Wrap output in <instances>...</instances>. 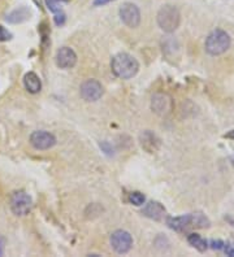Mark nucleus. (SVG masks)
Instances as JSON below:
<instances>
[{"label": "nucleus", "mask_w": 234, "mask_h": 257, "mask_svg": "<svg viewBox=\"0 0 234 257\" xmlns=\"http://www.w3.org/2000/svg\"><path fill=\"white\" fill-rule=\"evenodd\" d=\"M167 225L175 231H187L191 229H206L210 227L211 221L206 214L200 212L190 213L181 217H167Z\"/></svg>", "instance_id": "obj_1"}, {"label": "nucleus", "mask_w": 234, "mask_h": 257, "mask_svg": "<svg viewBox=\"0 0 234 257\" xmlns=\"http://www.w3.org/2000/svg\"><path fill=\"white\" fill-rule=\"evenodd\" d=\"M111 1H115V0H94V5L95 7H102V5H106V4L111 3Z\"/></svg>", "instance_id": "obj_24"}, {"label": "nucleus", "mask_w": 234, "mask_h": 257, "mask_svg": "<svg viewBox=\"0 0 234 257\" xmlns=\"http://www.w3.org/2000/svg\"><path fill=\"white\" fill-rule=\"evenodd\" d=\"M223 250H224V252L228 255V256L234 257V244L232 243L224 244V248H223Z\"/></svg>", "instance_id": "obj_22"}, {"label": "nucleus", "mask_w": 234, "mask_h": 257, "mask_svg": "<svg viewBox=\"0 0 234 257\" xmlns=\"http://www.w3.org/2000/svg\"><path fill=\"white\" fill-rule=\"evenodd\" d=\"M46 5L54 13L61 11V0H46Z\"/></svg>", "instance_id": "obj_18"}, {"label": "nucleus", "mask_w": 234, "mask_h": 257, "mask_svg": "<svg viewBox=\"0 0 234 257\" xmlns=\"http://www.w3.org/2000/svg\"><path fill=\"white\" fill-rule=\"evenodd\" d=\"M142 214L155 221H162L166 217L167 211L159 202H148L142 209Z\"/></svg>", "instance_id": "obj_13"}, {"label": "nucleus", "mask_w": 234, "mask_h": 257, "mask_svg": "<svg viewBox=\"0 0 234 257\" xmlns=\"http://www.w3.org/2000/svg\"><path fill=\"white\" fill-rule=\"evenodd\" d=\"M103 86L97 80H86L79 87V94L85 101L94 103L103 96Z\"/></svg>", "instance_id": "obj_8"}, {"label": "nucleus", "mask_w": 234, "mask_h": 257, "mask_svg": "<svg viewBox=\"0 0 234 257\" xmlns=\"http://www.w3.org/2000/svg\"><path fill=\"white\" fill-rule=\"evenodd\" d=\"M111 69L114 74L121 80H130L134 76H137L139 70V63L135 57L126 52L117 53L114 56L111 61Z\"/></svg>", "instance_id": "obj_2"}, {"label": "nucleus", "mask_w": 234, "mask_h": 257, "mask_svg": "<svg viewBox=\"0 0 234 257\" xmlns=\"http://www.w3.org/2000/svg\"><path fill=\"white\" fill-rule=\"evenodd\" d=\"M55 61L60 69H72L77 64V53L70 47H61L56 52Z\"/></svg>", "instance_id": "obj_11"}, {"label": "nucleus", "mask_w": 234, "mask_h": 257, "mask_svg": "<svg viewBox=\"0 0 234 257\" xmlns=\"http://www.w3.org/2000/svg\"><path fill=\"white\" fill-rule=\"evenodd\" d=\"M224 242H223V240H220V239H212L210 242V246H211V248H212V250H216V251H221L223 250V248H224Z\"/></svg>", "instance_id": "obj_21"}, {"label": "nucleus", "mask_w": 234, "mask_h": 257, "mask_svg": "<svg viewBox=\"0 0 234 257\" xmlns=\"http://www.w3.org/2000/svg\"><path fill=\"white\" fill-rule=\"evenodd\" d=\"M175 108V101H173L172 96H169L168 94H163L159 92L155 94L151 99V109L154 113H156L160 117H167L171 115Z\"/></svg>", "instance_id": "obj_6"}, {"label": "nucleus", "mask_w": 234, "mask_h": 257, "mask_svg": "<svg viewBox=\"0 0 234 257\" xmlns=\"http://www.w3.org/2000/svg\"><path fill=\"white\" fill-rule=\"evenodd\" d=\"M231 37L223 29H216L206 39V51L211 56H219L227 52L231 47Z\"/></svg>", "instance_id": "obj_3"}, {"label": "nucleus", "mask_w": 234, "mask_h": 257, "mask_svg": "<svg viewBox=\"0 0 234 257\" xmlns=\"http://www.w3.org/2000/svg\"><path fill=\"white\" fill-rule=\"evenodd\" d=\"M10 211L14 215L24 217L28 215L33 207V200L30 195H28L25 191H16L10 196Z\"/></svg>", "instance_id": "obj_5"}, {"label": "nucleus", "mask_w": 234, "mask_h": 257, "mask_svg": "<svg viewBox=\"0 0 234 257\" xmlns=\"http://www.w3.org/2000/svg\"><path fill=\"white\" fill-rule=\"evenodd\" d=\"M100 148H102V150H103V151H106V153H108V155H112V153H114V150H112V147H111L107 142L100 143Z\"/></svg>", "instance_id": "obj_23"}, {"label": "nucleus", "mask_w": 234, "mask_h": 257, "mask_svg": "<svg viewBox=\"0 0 234 257\" xmlns=\"http://www.w3.org/2000/svg\"><path fill=\"white\" fill-rule=\"evenodd\" d=\"M24 86L30 94H38L42 90L41 78L34 72H29L24 77Z\"/></svg>", "instance_id": "obj_14"}, {"label": "nucleus", "mask_w": 234, "mask_h": 257, "mask_svg": "<svg viewBox=\"0 0 234 257\" xmlns=\"http://www.w3.org/2000/svg\"><path fill=\"white\" fill-rule=\"evenodd\" d=\"M54 20H55V24L58 25V26H61V25L65 24V13L62 11L58 12V13H55Z\"/></svg>", "instance_id": "obj_20"}, {"label": "nucleus", "mask_w": 234, "mask_h": 257, "mask_svg": "<svg viewBox=\"0 0 234 257\" xmlns=\"http://www.w3.org/2000/svg\"><path fill=\"white\" fill-rule=\"evenodd\" d=\"M127 200H129V203H131L133 205H137V207H139V205L145 204L146 196L142 194V192L134 191V192H130V194H129V198H127Z\"/></svg>", "instance_id": "obj_17"}, {"label": "nucleus", "mask_w": 234, "mask_h": 257, "mask_svg": "<svg viewBox=\"0 0 234 257\" xmlns=\"http://www.w3.org/2000/svg\"><path fill=\"white\" fill-rule=\"evenodd\" d=\"M111 246L116 254L125 255L133 247V238L130 233H127L125 230H116L111 235Z\"/></svg>", "instance_id": "obj_7"}, {"label": "nucleus", "mask_w": 234, "mask_h": 257, "mask_svg": "<svg viewBox=\"0 0 234 257\" xmlns=\"http://www.w3.org/2000/svg\"><path fill=\"white\" fill-rule=\"evenodd\" d=\"M156 21L163 32L173 33L178 29L179 24H181V13L175 5L167 4L159 9Z\"/></svg>", "instance_id": "obj_4"}, {"label": "nucleus", "mask_w": 234, "mask_h": 257, "mask_svg": "<svg viewBox=\"0 0 234 257\" xmlns=\"http://www.w3.org/2000/svg\"><path fill=\"white\" fill-rule=\"evenodd\" d=\"M29 18H30V11L26 7H20L10 12L5 20L9 24H21V22L26 21Z\"/></svg>", "instance_id": "obj_15"}, {"label": "nucleus", "mask_w": 234, "mask_h": 257, "mask_svg": "<svg viewBox=\"0 0 234 257\" xmlns=\"http://www.w3.org/2000/svg\"><path fill=\"white\" fill-rule=\"evenodd\" d=\"M10 39H12V33L0 25V42H8Z\"/></svg>", "instance_id": "obj_19"}, {"label": "nucleus", "mask_w": 234, "mask_h": 257, "mask_svg": "<svg viewBox=\"0 0 234 257\" xmlns=\"http://www.w3.org/2000/svg\"><path fill=\"white\" fill-rule=\"evenodd\" d=\"M187 242H189L190 246H193L194 248L199 251V252H206V250L208 248V242H207L204 238H202L199 234H189V235H187Z\"/></svg>", "instance_id": "obj_16"}, {"label": "nucleus", "mask_w": 234, "mask_h": 257, "mask_svg": "<svg viewBox=\"0 0 234 257\" xmlns=\"http://www.w3.org/2000/svg\"><path fill=\"white\" fill-rule=\"evenodd\" d=\"M139 143H141L142 148L148 153H154L160 148V139L156 136L155 132L151 130H145L141 132L139 135Z\"/></svg>", "instance_id": "obj_12"}, {"label": "nucleus", "mask_w": 234, "mask_h": 257, "mask_svg": "<svg viewBox=\"0 0 234 257\" xmlns=\"http://www.w3.org/2000/svg\"><path fill=\"white\" fill-rule=\"evenodd\" d=\"M118 14H120L121 21L124 22L127 28L135 29L141 24V12L135 4L124 3L120 7Z\"/></svg>", "instance_id": "obj_9"}, {"label": "nucleus", "mask_w": 234, "mask_h": 257, "mask_svg": "<svg viewBox=\"0 0 234 257\" xmlns=\"http://www.w3.org/2000/svg\"><path fill=\"white\" fill-rule=\"evenodd\" d=\"M225 221H228V222L231 223V225L234 227V218L232 217V215H225Z\"/></svg>", "instance_id": "obj_26"}, {"label": "nucleus", "mask_w": 234, "mask_h": 257, "mask_svg": "<svg viewBox=\"0 0 234 257\" xmlns=\"http://www.w3.org/2000/svg\"><path fill=\"white\" fill-rule=\"evenodd\" d=\"M30 144L35 150H50L56 144V138L51 132L45 131V130H37V131L31 132Z\"/></svg>", "instance_id": "obj_10"}, {"label": "nucleus", "mask_w": 234, "mask_h": 257, "mask_svg": "<svg viewBox=\"0 0 234 257\" xmlns=\"http://www.w3.org/2000/svg\"><path fill=\"white\" fill-rule=\"evenodd\" d=\"M224 138H228V139H233L234 140V130H231L229 132H227L224 135Z\"/></svg>", "instance_id": "obj_25"}]
</instances>
